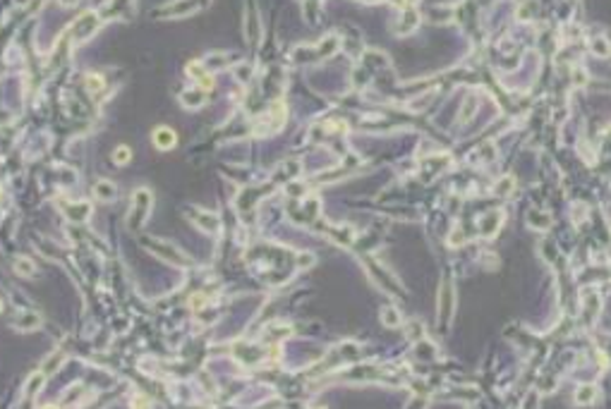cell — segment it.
I'll use <instances>...</instances> for the list:
<instances>
[{"mask_svg": "<svg viewBox=\"0 0 611 409\" xmlns=\"http://www.w3.org/2000/svg\"><path fill=\"white\" fill-rule=\"evenodd\" d=\"M151 192L146 187H142V189H137L134 192V196H132V215H130V225L132 228H139L142 222L146 220V215H149V211H151Z\"/></svg>", "mask_w": 611, "mask_h": 409, "instance_id": "1", "label": "cell"}, {"mask_svg": "<svg viewBox=\"0 0 611 409\" xmlns=\"http://www.w3.org/2000/svg\"><path fill=\"white\" fill-rule=\"evenodd\" d=\"M149 249H151L156 256L166 258V261H170V264H175V266H189V258L185 256L178 247H173V244L161 242V239H149Z\"/></svg>", "mask_w": 611, "mask_h": 409, "instance_id": "2", "label": "cell"}, {"mask_svg": "<svg viewBox=\"0 0 611 409\" xmlns=\"http://www.w3.org/2000/svg\"><path fill=\"white\" fill-rule=\"evenodd\" d=\"M189 218H192L197 228H202L204 232H218V228H221V220H218L216 215H211L208 211H192Z\"/></svg>", "mask_w": 611, "mask_h": 409, "instance_id": "3", "label": "cell"}, {"mask_svg": "<svg viewBox=\"0 0 611 409\" xmlns=\"http://www.w3.org/2000/svg\"><path fill=\"white\" fill-rule=\"evenodd\" d=\"M180 103L185 105V108H202L204 103H206V91L204 89H189V91H182L180 96Z\"/></svg>", "mask_w": 611, "mask_h": 409, "instance_id": "4", "label": "cell"}, {"mask_svg": "<svg viewBox=\"0 0 611 409\" xmlns=\"http://www.w3.org/2000/svg\"><path fill=\"white\" fill-rule=\"evenodd\" d=\"M175 141H178V137H175V132L168 129V127H159V129L153 132V144H156V148H161V151L173 148Z\"/></svg>", "mask_w": 611, "mask_h": 409, "instance_id": "5", "label": "cell"}, {"mask_svg": "<svg viewBox=\"0 0 611 409\" xmlns=\"http://www.w3.org/2000/svg\"><path fill=\"white\" fill-rule=\"evenodd\" d=\"M94 196H96L98 201H113L115 196H118V189H115V184L108 180H98L96 184H94Z\"/></svg>", "mask_w": 611, "mask_h": 409, "instance_id": "6", "label": "cell"}, {"mask_svg": "<svg viewBox=\"0 0 611 409\" xmlns=\"http://www.w3.org/2000/svg\"><path fill=\"white\" fill-rule=\"evenodd\" d=\"M41 326V316L36 311H22L20 316H17V328L20 330H24V333H29V330H36V328Z\"/></svg>", "mask_w": 611, "mask_h": 409, "instance_id": "7", "label": "cell"}, {"mask_svg": "<svg viewBox=\"0 0 611 409\" xmlns=\"http://www.w3.org/2000/svg\"><path fill=\"white\" fill-rule=\"evenodd\" d=\"M65 213H67L69 220H86L91 215V206L86 201H79V203H72V206L65 208Z\"/></svg>", "mask_w": 611, "mask_h": 409, "instance_id": "8", "label": "cell"}, {"mask_svg": "<svg viewBox=\"0 0 611 409\" xmlns=\"http://www.w3.org/2000/svg\"><path fill=\"white\" fill-rule=\"evenodd\" d=\"M43 383H46V374H34L29 376L27 385H24V397H34L39 390L43 388Z\"/></svg>", "mask_w": 611, "mask_h": 409, "instance_id": "9", "label": "cell"}, {"mask_svg": "<svg viewBox=\"0 0 611 409\" xmlns=\"http://www.w3.org/2000/svg\"><path fill=\"white\" fill-rule=\"evenodd\" d=\"M595 397H597V388H595V385H580L575 393L578 404H590V402H595Z\"/></svg>", "mask_w": 611, "mask_h": 409, "instance_id": "10", "label": "cell"}, {"mask_svg": "<svg viewBox=\"0 0 611 409\" xmlns=\"http://www.w3.org/2000/svg\"><path fill=\"white\" fill-rule=\"evenodd\" d=\"M14 271L20 273V275H24V277H31V275H36V266L31 264V258L20 256L17 261H14Z\"/></svg>", "mask_w": 611, "mask_h": 409, "instance_id": "11", "label": "cell"}, {"mask_svg": "<svg viewBox=\"0 0 611 409\" xmlns=\"http://www.w3.org/2000/svg\"><path fill=\"white\" fill-rule=\"evenodd\" d=\"M417 24H420V17H417V12H415V10H408V12L403 14V20H400V27H398V29H400L403 34H410V31H412Z\"/></svg>", "mask_w": 611, "mask_h": 409, "instance_id": "12", "label": "cell"}, {"mask_svg": "<svg viewBox=\"0 0 611 409\" xmlns=\"http://www.w3.org/2000/svg\"><path fill=\"white\" fill-rule=\"evenodd\" d=\"M130 158H132L130 146H118V148L113 151V163H115V165H127V163H130Z\"/></svg>", "mask_w": 611, "mask_h": 409, "instance_id": "13", "label": "cell"}, {"mask_svg": "<svg viewBox=\"0 0 611 409\" xmlns=\"http://www.w3.org/2000/svg\"><path fill=\"white\" fill-rule=\"evenodd\" d=\"M592 50H595L597 55L604 58V55H609L611 53V43L606 41L604 36H595V39H592Z\"/></svg>", "mask_w": 611, "mask_h": 409, "instance_id": "14", "label": "cell"}, {"mask_svg": "<svg viewBox=\"0 0 611 409\" xmlns=\"http://www.w3.org/2000/svg\"><path fill=\"white\" fill-rule=\"evenodd\" d=\"M381 319H383L386 326H398V323H400V313H398L393 306H386V309L381 311Z\"/></svg>", "mask_w": 611, "mask_h": 409, "instance_id": "15", "label": "cell"}, {"mask_svg": "<svg viewBox=\"0 0 611 409\" xmlns=\"http://www.w3.org/2000/svg\"><path fill=\"white\" fill-rule=\"evenodd\" d=\"M86 86H89L91 94H101V91H103V77L89 75V77H86Z\"/></svg>", "mask_w": 611, "mask_h": 409, "instance_id": "16", "label": "cell"}, {"mask_svg": "<svg viewBox=\"0 0 611 409\" xmlns=\"http://www.w3.org/2000/svg\"><path fill=\"white\" fill-rule=\"evenodd\" d=\"M537 220L542 222V225H539V230H547L549 222H551V218H549V213H537V211H532V213H530V222H532V228H537Z\"/></svg>", "mask_w": 611, "mask_h": 409, "instance_id": "17", "label": "cell"}, {"mask_svg": "<svg viewBox=\"0 0 611 409\" xmlns=\"http://www.w3.org/2000/svg\"><path fill=\"white\" fill-rule=\"evenodd\" d=\"M511 184H513V177H503V180L496 184V194H499V196L511 194Z\"/></svg>", "mask_w": 611, "mask_h": 409, "instance_id": "18", "label": "cell"}, {"mask_svg": "<svg viewBox=\"0 0 611 409\" xmlns=\"http://www.w3.org/2000/svg\"><path fill=\"white\" fill-rule=\"evenodd\" d=\"M237 79H242V82L247 79V65H240V67H237Z\"/></svg>", "mask_w": 611, "mask_h": 409, "instance_id": "19", "label": "cell"}, {"mask_svg": "<svg viewBox=\"0 0 611 409\" xmlns=\"http://www.w3.org/2000/svg\"><path fill=\"white\" fill-rule=\"evenodd\" d=\"M58 3H60L63 7H75L77 3H79V0H58Z\"/></svg>", "mask_w": 611, "mask_h": 409, "instance_id": "20", "label": "cell"}, {"mask_svg": "<svg viewBox=\"0 0 611 409\" xmlns=\"http://www.w3.org/2000/svg\"><path fill=\"white\" fill-rule=\"evenodd\" d=\"M41 409H58L56 404H46V407H41Z\"/></svg>", "mask_w": 611, "mask_h": 409, "instance_id": "21", "label": "cell"}, {"mask_svg": "<svg viewBox=\"0 0 611 409\" xmlns=\"http://www.w3.org/2000/svg\"><path fill=\"white\" fill-rule=\"evenodd\" d=\"M405 3H410V5H412V3H417V0H405Z\"/></svg>", "mask_w": 611, "mask_h": 409, "instance_id": "22", "label": "cell"}, {"mask_svg": "<svg viewBox=\"0 0 611 409\" xmlns=\"http://www.w3.org/2000/svg\"><path fill=\"white\" fill-rule=\"evenodd\" d=\"M0 311H3V304H0Z\"/></svg>", "mask_w": 611, "mask_h": 409, "instance_id": "23", "label": "cell"}]
</instances>
